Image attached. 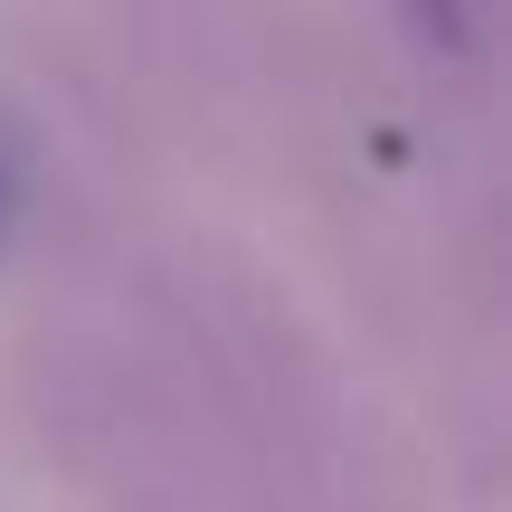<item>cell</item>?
Wrapping results in <instances>:
<instances>
[{"mask_svg":"<svg viewBox=\"0 0 512 512\" xmlns=\"http://www.w3.org/2000/svg\"><path fill=\"white\" fill-rule=\"evenodd\" d=\"M29 370L86 512H427L294 304L200 228H95L38 275Z\"/></svg>","mask_w":512,"mask_h":512,"instance_id":"cell-1","label":"cell"}]
</instances>
